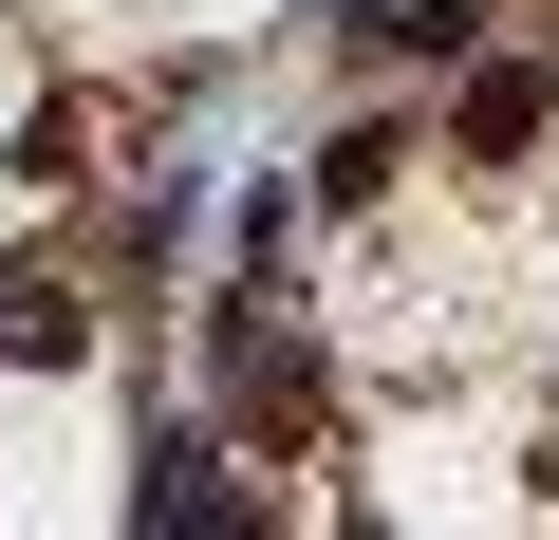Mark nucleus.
I'll return each instance as SVG.
<instances>
[{
	"mask_svg": "<svg viewBox=\"0 0 559 540\" xmlns=\"http://www.w3.org/2000/svg\"><path fill=\"white\" fill-rule=\"evenodd\" d=\"M131 503H150V521H187V540H242V521H261V503L224 484V447H150V484H131Z\"/></svg>",
	"mask_w": 559,
	"mask_h": 540,
	"instance_id": "nucleus-1",
	"label": "nucleus"
},
{
	"mask_svg": "<svg viewBox=\"0 0 559 540\" xmlns=\"http://www.w3.org/2000/svg\"><path fill=\"white\" fill-rule=\"evenodd\" d=\"M0 355H20V373H57V355H75V299H0Z\"/></svg>",
	"mask_w": 559,
	"mask_h": 540,
	"instance_id": "nucleus-2",
	"label": "nucleus"
}]
</instances>
